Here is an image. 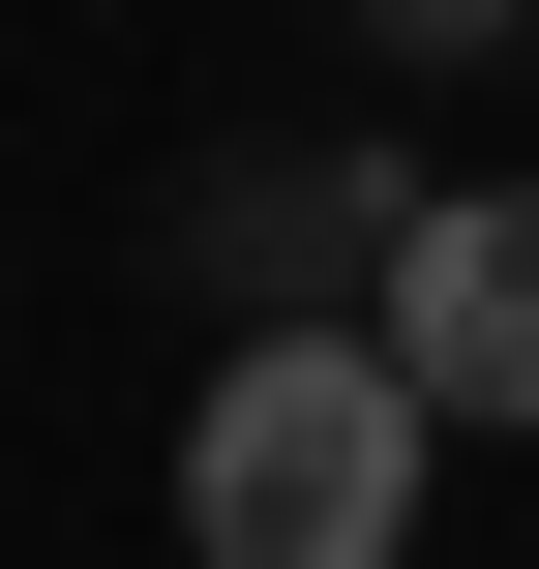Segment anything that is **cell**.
Instances as JSON below:
<instances>
[{
	"label": "cell",
	"instance_id": "6da1fadb",
	"mask_svg": "<svg viewBox=\"0 0 539 569\" xmlns=\"http://www.w3.org/2000/svg\"><path fill=\"white\" fill-rule=\"evenodd\" d=\"M420 390H390V330H240L210 360V420H180V569H390L420 540Z\"/></svg>",
	"mask_w": 539,
	"mask_h": 569
},
{
	"label": "cell",
	"instance_id": "7a4b0ae2",
	"mask_svg": "<svg viewBox=\"0 0 539 569\" xmlns=\"http://www.w3.org/2000/svg\"><path fill=\"white\" fill-rule=\"evenodd\" d=\"M390 390L420 420H539V180H420V240H390Z\"/></svg>",
	"mask_w": 539,
	"mask_h": 569
}]
</instances>
